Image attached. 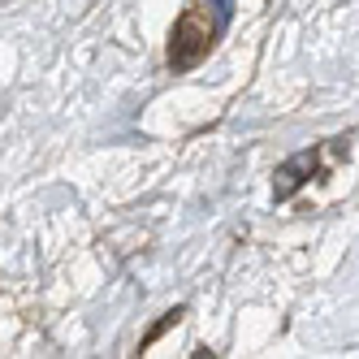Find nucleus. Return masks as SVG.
I'll use <instances>...</instances> for the list:
<instances>
[{
    "label": "nucleus",
    "mask_w": 359,
    "mask_h": 359,
    "mask_svg": "<svg viewBox=\"0 0 359 359\" xmlns=\"http://www.w3.org/2000/svg\"><path fill=\"white\" fill-rule=\"evenodd\" d=\"M182 316H187V307H173V312H165V316H161L156 325H151V329L143 333V342H139V355H143V351H147L151 342H156V338H165V333H169V329H173L177 320H182Z\"/></svg>",
    "instance_id": "3"
},
{
    "label": "nucleus",
    "mask_w": 359,
    "mask_h": 359,
    "mask_svg": "<svg viewBox=\"0 0 359 359\" xmlns=\"http://www.w3.org/2000/svg\"><path fill=\"white\" fill-rule=\"evenodd\" d=\"M217 31H221V22L212 18V9L208 5H191L169 31V69L173 74L195 69L203 57H208V48L217 43Z\"/></svg>",
    "instance_id": "1"
},
{
    "label": "nucleus",
    "mask_w": 359,
    "mask_h": 359,
    "mask_svg": "<svg viewBox=\"0 0 359 359\" xmlns=\"http://www.w3.org/2000/svg\"><path fill=\"white\" fill-rule=\"evenodd\" d=\"M316 156H320V151L316 147H307V151H299V156H290L286 165H281L277 169V182H273V195L277 199H290L303 182H307V177H312L316 173Z\"/></svg>",
    "instance_id": "2"
}]
</instances>
